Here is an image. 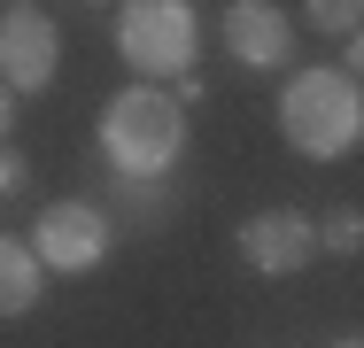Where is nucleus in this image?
I'll list each match as a JSON object with an SVG mask.
<instances>
[{"mask_svg": "<svg viewBox=\"0 0 364 348\" xmlns=\"http://www.w3.org/2000/svg\"><path fill=\"white\" fill-rule=\"evenodd\" d=\"M225 55L240 70H287L294 62V16L279 0H232L225 8Z\"/></svg>", "mask_w": 364, "mask_h": 348, "instance_id": "nucleus-7", "label": "nucleus"}, {"mask_svg": "<svg viewBox=\"0 0 364 348\" xmlns=\"http://www.w3.org/2000/svg\"><path fill=\"white\" fill-rule=\"evenodd\" d=\"M232 248H240V263L256 278H294L302 263H318V217H302V209H256L232 232Z\"/></svg>", "mask_w": 364, "mask_h": 348, "instance_id": "nucleus-6", "label": "nucleus"}, {"mask_svg": "<svg viewBox=\"0 0 364 348\" xmlns=\"http://www.w3.org/2000/svg\"><path fill=\"white\" fill-rule=\"evenodd\" d=\"M23 186H31V163H23L16 147H0V202H16Z\"/></svg>", "mask_w": 364, "mask_h": 348, "instance_id": "nucleus-11", "label": "nucleus"}, {"mask_svg": "<svg viewBox=\"0 0 364 348\" xmlns=\"http://www.w3.org/2000/svg\"><path fill=\"white\" fill-rule=\"evenodd\" d=\"M55 62H63V31L39 0H16L0 8V85L23 101V93H47L55 85Z\"/></svg>", "mask_w": 364, "mask_h": 348, "instance_id": "nucleus-4", "label": "nucleus"}, {"mask_svg": "<svg viewBox=\"0 0 364 348\" xmlns=\"http://www.w3.org/2000/svg\"><path fill=\"white\" fill-rule=\"evenodd\" d=\"M357 0H318V8H310V23H318V31H333V39H341V47H349V39H357Z\"/></svg>", "mask_w": 364, "mask_h": 348, "instance_id": "nucleus-10", "label": "nucleus"}, {"mask_svg": "<svg viewBox=\"0 0 364 348\" xmlns=\"http://www.w3.org/2000/svg\"><path fill=\"white\" fill-rule=\"evenodd\" d=\"M117 55L140 70V77H194L202 62V16L186 0H132L117 8Z\"/></svg>", "mask_w": 364, "mask_h": 348, "instance_id": "nucleus-3", "label": "nucleus"}, {"mask_svg": "<svg viewBox=\"0 0 364 348\" xmlns=\"http://www.w3.org/2000/svg\"><path fill=\"white\" fill-rule=\"evenodd\" d=\"M333 348H364V341H357V333H341V341H333Z\"/></svg>", "mask_w": 364, "mask_h": 348, "instance_id": "nucleus-13", "label": "nucleus"}, {"mask_svg": "<svg viewBox=\"0 0 364 348\" xmlns=\"http://www.w3.org/2000/svg\"><path fill=\"white\" fill-rule=\"evenodd\" d=\"M279 139H287L302 163H341V155H357L364 139V85L349 70H294L287 85H279Z\"/></svg>", "mask_w": 364, "mask_h": 348, "instance_id": "nucleus-1", "label": "nucleus"}, {"mask_svg": "<svg viewBox=\"0 0 364 348\" xmlns=\"http://www.w3.org/2000/svg\"><path fill=\"white\" fill-rule=\"evenodd\" d=\"M101 155L109 178H171L186 155V109L163 85H124L101 109Z\"/></svg>", "mask_w": 364, "mask_h": 348, "instance_id": "nucleus-2", "label": "nucleus"}, {"mask_svg": "<svg viewBox=\"0 0 364 348\" xmlns=\"http://www.w3.org/2000/svg\"><path fill=\"white\" fill-rule=\"evenodd\" d=\"M39 286H47V271H39L31 240L0 232V325H8V317H23V310L39 302Z\"/></svg>", "mask_w": 364, "mask_h": 348, "instance_id": "nucleus-8", "label": "nucleus"}, {"mask_svg": "<svg viewBox=\"0 0 364 348\" xmlns=\"http://www.w3.org/2000/svg\"><path fill=\"white\" fill-rule=\"evenodd\" d=\"M318 248H333V256H357V248H364V217H357V209L326 217V224H318Z\"/></svg>", "mask_w": 364, "mask_h": 348, "instance_id": "nucleus-9", "label": "nucleus"}, {"mask_svg": "<svg viewBox=\"0 0 364 348\" xmlns=\"http://www.w3.org/2000/svg\"><path fill=\"white\" fill-rule=\"evenodd\" d=\"M8 139H16V93L0 85V147H8Z\"/></svg>", "mask_w": 364, "mask_h": 348, "instance_id": "nucleus-12", "label": "nucleus"}, {"mask_svg": "<svg viewBox=\"0 0 364 348\" xmlns=\"http://www.w3.org/2000/svg\"><path fill=\"white\" fill-rule=\"evenodd\" d=\"M31 256H39V271H63V278L101 271L109 263V217L93 202H47L31 224Z\"/></svg>", "mask_w": 364, "mask_h": 348, "instance_id": "nucleus-5", "label": "nucleus"}]
</instances>
